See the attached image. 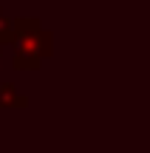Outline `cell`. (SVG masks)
<instances>
[{
	"mask_svg": "<svg viewBox=\"0 0 150 153\" xmlns=\"http://www.w3.org/2000/svg\"><path fill=\"white\" fill-rule=\"evenodd\" d=\"M14 54L43 65L45 57H51V31L40 26V20H14Z\"/></svg>",
	"mask_w": 150,
	"mask_h": 153,
	"instance_id": "obj_1",
	"label": "cell"
},
{
	"mask_svg": "<svg viewBox=\"0 0 150 153\" xmlns=\"http://www.w3.org/2000/svg\"><path fill=\"white\" fill-rule=\"evenodd\" d=\"M23 105H26V97H20L11 82H3L0 85V108H23Z\"/></svg>",
	"mask_w": 150,
	"mask_h": 153,
	"instance_id": "obj_2",
	"label": "cell"
},
{
	"mask_svg": "<svg viewBox=\"0 0 150 153\" xmlns=\"http://www.w3.org/2000/svg\"><path fill=\"white\" fill-rule=\"evenodd\" d=\"M11 43H14V23L6 20L0 11V45H11Z\"/></svg>",
	"mask_w": 150,
	"mask_h": 153,
	"instance_id": "obj_3",
	"label": "cell"
}]
</instances>
